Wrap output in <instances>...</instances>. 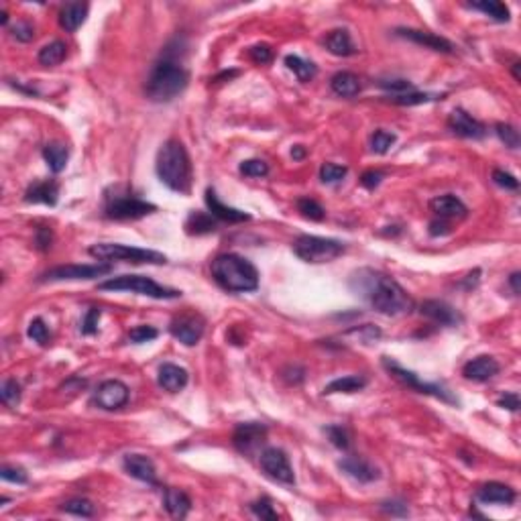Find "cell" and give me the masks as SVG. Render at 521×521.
<instances>
[{
  "instance_id": "obj_1",
  "label": "cell",
  "mask_w": 521,
  "mask_h": 521,
  "mask_svg": "<svg viewBox=\"0 0 521 521\" xmlns=\"http://www.w3.org/2000/svg\"><path fill=\"white\" fill-rule=\"evenodd\" d=\"M350 288L375 312L385 316H404L413 310V299L389 275L373 269H361L352 275Z\"/></svg>"
},
{
  "instance_id": "obj_2",
  "label": "cell",
  "mask_w": 521,
  "mask_h": 521,
  "mask_svg": "<svg viewBox=\"0 0 521 521\" xmlns=\"http://www.w3.org/2000/svg\"><path fill=\"white\" fill-rule=\"evenodd\" d=\"M214 281L224 291L249 293L259 288V271L249 259L236 253H222L210 265Z\"/></svg>"
},
{
  "instance_id": "obj_3",
  "label": "cell",
  "mask_w": 521,
  "mask_h": 521,
  "mask_svg": "<svg viewBox=\"0 0 521 521\" xmlns=\"http://www.w3.org/2000/svg\"><path fill=\"white\" fill-rule=\"evenodd\" d=\"M190 82L188 69L177 63L169 53H165L153 67L145 82V94L153 102H172Z\"/></svg>"
},
{
  "instance_id": "obj_4",
  "label": "cell",
  "mask_w": 521,
  "mask_h": 521,
  "mask_svg": "<svg viewBox=\"0 0 521 521\" xmlns=\"http://www.w3.org/2000/svg\"><path fill=\"white\" fill-rule=\"evenodd\" d=\"M155 169L159 179L177 194H190L192 188V161L183 143L169 139L157 153Z\"/></svg>"
},
{
  "instance_id": "obj_5",
  "label": "cell",
  "mask_w": 521,
  "mask_h": 521,
  "mask_svg": "<svg viewBox=\"0 0 521 521\" xmlns=\"http://www.w3.org/2000/svg\"><path fill=\"white\" fill-rule=\"evenodd\" d=\"M155 210V204L135 196L126 185H115L104 192V216L110 220H139Z\"/></svg>"
},
{
  "instance_id": "obj_6",
  "label": "cell",
  "mask_w": 521,
  "mask_h": 521,
  "mask_svg": "<svg viewBox=\"0 0 521 521\" xmlns=\"http://www.w3.org/2000/svg\"><path fill=\"white\" fill-rule=\"evenodd\" d=\"M98 290L131 291V293L147 295V297H153V299H177V297H181V291L163 288V286H159L157 281H153L151 277H145V275H120V277H113V279H106V281L98 283Z\"/></svg>"
},
{
  "instance_id": "obj_7",
  "label": "cell",
  "mask_w": 521,
  "mask_h": 521,
  "mask_svg": "<svg viewBox=\"0 0 521 521\" xmlns=\"http://www.w3.org/2000/svg\"><path fill=\"white\" fill-rule=\"evenodd\" d=\"M347 251V245L336 238L301 234L293 242V253L306 263H330Z\"/></svg>"
},
{
  "instance_id": "obj_8",
  "label": "cell",
  "mask_w": 521,
  "mask_h": 521,
  "mask_svg": "<svg viewBox=\"0 0 521 521\" xmlns=\"http://www.w3.org/2000/svg\"><path fill=\"white\" fill-rule=\"evenodd\" d=\"M88 253L98 260H129V263H151V265H163L167 257L163 253L151 251V249H139L129 245H115V242H98L88 249Z\"/></svg>"
},
{
  "instance_id": "obj_9",
  "label": "cell",
  "mask_w": 521,
  "mask_h": 521,
  "mask_svg": "<svg viewBox=\"0 0 521 521\" xmlns=\"http://www.w3.org/2000/svg\"><path fill=\"white\" fill-rule=\"evenodd\" d=\"M383 367H385L391 375L395 377L397 381H402L404 385H407L409 389H413V391H417V393L432 395L436 399H442V402L452 404V406L458 404V399H456L448 389H444V387L438 385V383H426V381H422L413 371H407V369H404L399 363H395V361L389 358V356H383Z\"/></svg>"
},
{
  "instance_id": "obj_10",
  "label": "cell",
  "mask_w": 521,
  "mask_h": 521,
  "mask_svg": "<svg viewBox=\"0 0 521 521\" xmlns=\"http://www.w3.org/2000/svg\"><path fill=\"white\" fill-rule=\"evenodd\" d=\"M259 464L263 468V472L281 483V485H288V487H293L295 485V472H293V466H291L288 454L281 450V448H265L260 452L259 456Z\"/></svg>"
},
{
  "instance_id": "obj_11",
  "label": "cell",
  "mask_w": 521,
  "mask_h": 521,
  "mask_svg": "<svg viewBox=\"0 0 521 521\" xmlns=\"http://www.w3.org/2000/svg\"><path fill=\"white\" fill-rule=\"evenodd\" d=\"M113 271L110 263H98V265H59L56 269H49L43 273V281H74V279H96Z\"/></svg>"
},
{
  "instance_id": "obj_12",
  "label": "cell",
  "mask_w": 521,
  "mask_h": 521,
  "mask_svg": "<svg viewBox=\"0 0 521 521\" xmlns=\"http://www.w3.org/2000/svg\"><path fill=\"white\" fill-rule=\"evenodd\" d=\"M267 440V426L260 422H245L238 424L234 434H232V444L234 448L245 454V456H253L260 446Z\"/></svg>"
},
{
  "instance_id": "obj_13",
  "label": "cell",
  "mask_w": 521,
  "mask_h": 521,
  "mask_svg": "<svg viewBox=\"0 0 521 521\" xmlns=\"http://www.w3.org/2000/svg\"><path fill=\"white\" fill-rule=\"evenodd\" d=\"M204 326L206 322L200 314L196 312H185L181 316H175L169 324V332L175 340H179L185 347H194L202 340Z\"/></svg>"
},
{
  "instance_id": "obj_14",
  "label": "cell",
  "mask_w": 521,
  "mask_h": 521,
  "mask_svg": "<svg viewBox=\"0 0 521 521\" xmlns=\"http://www.w3.org/2000/svg\"><path fill=\"white\" fill-rule=\"evenodd\" d=\"M131 397V391L129 387L118 381V379H108L104 383H100V387L96 389L94 393V402L100 409H106V411H115V409H120V407L126 406Z\"/></svg>"
},
{
  "instance_id": "obj_15",
  "label": "cell",
  "mask_w": 521,
  "mask_h": 521,
  "mask_svg": "<svg viewBox=\"0 0 521 521\" xmlns=\"http://www.w3.org/2000/svg\"><path fill=\"white\" fill-rule=\"evenodd\" d=\"M448 129L463 139H483L487 135L485 124L472 118L463 108H454L452 115L448 116Z\"/></svg>"
},
{
  "instance_id": "obj_16",
  "label": "cell",
  "mask_w": 521,
  "mask_h": 521,
  "mask_svg": "<svg viewBox=\"0 0 521 521\" xmlns=\"http://www.w3.org/2000/svg\"><path fill=\"white\" fill-rule=\"evenodd\" d=\"M395 33H397L399 37H404V39H409V41L417 43V45H424V47L434 49V51H440V53H452V51H454V45H452L448 39H444V37H440V35H434V33H428V31L399 27Z\"/></svg>"
},
{
  "instance_id": "obj_17",
  "label": "cell",
  "mask_w": 521,
  "mask_h": 521,
  "mask_svg": "<svg viewBox=\"0 0 521 521\" xmlns=\"http://www.w3.org/2000/svg\"><path fill=\"white\" fill-rule=\"evenodd\" d=\"M122 466L133 479L147 483V485H157V468L145 454H126L122 461Z\"/></svg>"
},
{
  "instance_id": "obj_18",
  "label": "cell",
  "mask_w": 521,
  "mask_h": 521,
  "mask_svg": "<svg viewBox=\"0 0 521 521\" xmlns=\"http://www.w3.org/2000/svg\"><path fill=\"white\" fill-rule=\"evenodd\" d=\"M206 206L210 210V214L218 220H224V222H231V224H238V222H249L251 220V214L242 212V210H236V208H231L226 204L220 202V198L216 196V192L212 188L206 190Z\"/></svg>"
},
{
  "instance_id": "obj_19",
  "label": "cell",
  "mask_w": 521,
  "mask_h": 521,
  "mask_svg": "<svg viewBox=\"0 0 521 521\" xmlns=\"http://www.w3.org/2000/svg\"><path fill=\"white\" fill-rule=\"evenodd\" d=\"M420 314L430 318L436 324H442V326H456L461 322L458 312L452 306H448L446 301H440V299H426L420 306Z\"/></svg>"
},
{
  "instance_id": "obj_20",
  "label": "cell",
  "mask_w": 521,
  "mask_h": 521,
  "mask_svg": "<svg viewBox=\"0 0 521 521\" xmlns=\"http://www.w3.org/2000/svg\"><path fill=\"white\" fill-rule=\"evenodd\" d=\"M499 363L493 358V356H487V354H483V356H477V358H472V361H468L466 365H464L463 369V375L464 379H468V381H474V383H485V381H489L493 377L499 373Z\"/></svg>"
},
{
  "instance_id": "obj_21",
  "label": "cell",
  "mask_w": 521,
  "mask_h": 521,
  "mask_svg": "<svg viewBox=\"0 0 521 521\" xmlns=\"http://www.w3.org/2000/svg\"><path fill=\"white\" fill-rule=\"evenodd\" d=\"M430 210L434 212L438 218H442V220L466 218V214H468V208L456 196H452V194H444V196L432 198L430 200Z\"/></svg>"
},
{
  "instance_id": "obj_22",
  "label": "cell",
  "mask_w": 521,
  "mask_h": 521,
  "mask_svg": "<svg viewBox=\"0 0 521 521\" xmlns=\"http://www.w3.org/2000/svg\"><path fill=\"white\" fill-rule=\"evenodd\" d=\"M338 466L358 483H373L379 479V470L363 456H347L338 463Z\"/></svg>"
},
{
  "instance_id": "obj_23",
  "label": "cell",
  "mask_w": 521,
  "mask_h": 521,
  "mask_svg": "<svg viewBox=\"0 0 521 521\" xmlns=\"http://www.w3.org/2000/svg\"><path fill=\"white\" fill-rule=\"evenodd\" d=\"M59 198V185L53 179H41L31 183L25 192V202L29 204H47L56 206Z\"/></svg>"
},
{
  "instance_id": "obj_24",
  "label": "cell",
  "mask_w": 521,
  "mask_h": 521,
  "mask_svg": "<svg viewBox=\"0 0 521 521\" xmlns=\"http://www.w3.org/2000/svg\"><path fill=\"white\" fill-rule=\"evenodd\" d=\"M157 383L159 387H163L169 393H177L188 385V371L179 365L174 363H165L159 367V375H157Z\"/></svg>"
},
{
  "instance_id": "obj_25",
  "label": "cell",
  "mask_w": 521,
  "mask_h": 521,
  "mask_svg": "<svg viewBox=\"0 0 521 521\" xmlns=\"http://www.w3.org/2000/svg\"><path fill=\"white\" fill-rule=\"evenodd\" d=\"M88 2H69L65 4L61 10H59V25L61 29L67 31V33H76L84 25L88 17Z\"/></svg>"
},
{
  "instance_id": "obj_26",
  "label": "cell",
  "mask_w": 521,
  "mask_h": 521,
  "mask_svg": "<svg viewBox=\"0 0 521 521\" xmlns=\"http://www.w3.org/2000/svg\"><path fill=\"white\" fill-rule=\"evenodd\" d=\"M477 499L481 503H499V505H511L515 501V491L509 485L503 483H485L483 487H479L477 491Z\"/></svg>"
},
{
  "instance_id": "obj_27",
  "label": "cell",
  "mask_w": 521,
  "mask_h": 521,
  "mask_svg": "<svg viewBox=\"0 0 521 521\" xmlns=\"http://www.w3.org/2000/svg\"><path fill=\"white\" fill-rule=\"evenodd\" d=\"M326 49L332 53V56H338V58H348V56H354L358 49L356 45L352 43V37L347 29H334L330 31L326 35Z\"/></svg>"
},
{
  "instance_id": "obj_28",
  "label": "cell",
  "mask_w": 521,
  "mask_h": 521,
  "mask_svg": "<svg viewBox=\"0 0 521 521\" xmlns=\"http://www.w3.org/2000/svg\"><path fill=\"white\" fill-rule=\"evenodd\" d=\"M163 505L167 509V513L175 518V520H183L188 518L190 509H192V499L179 489H165L163 493Z\"/></svg>"
},
{
  "instance_id": "obj_29",
  "label": "cell",
  "mask_w": 521,
  "mask_h": 521,
  "mask_svg": "<svg viewBox=\"0 0 521 521\" xmlns=\"http://www.w3.org/2000/svg\"><path fill=\"white\" fill-rule=\"evenodd\" d=\"M330 88H332L334 94H338L342 98H354L363 90L361 78L356 74H352V72H338V74H334L332 80H330Z\"/></svg>"
},
{
  "instance_id": "obj_30",
  "label": "cell",
  "mask_w": 521,
  "mask_h": 521,
  "mask_svg": "<svg viewBox=\"0 0 521 521\" xmlns=\"http://www.w3.org/2000/svg\"><path fill=\"white\" fill-rule=\"evenodd\" d=\"M367 387V379L363 375H348L334 379L332 383H328L324 387V395H332V393H356L361 389Z\"/></svg>"
},
{
  "instance_id": "obj_31",
  "label": "cell",
  "mask_w": 521,
  "mask_h": 521,
  "mask_svg": "<svg viewBox=\"0 0 521 521\" xmlns=\"http://www.w3.org/2000/svg\"><path fill=\"white\" fill-rule=\"evenodd\" d=\"M43 159L53 174H61L67 165L69 151L63 143H49V145L43 147Z\"/></svg>"
},
{
  "instance_id": "obj_32",
  "label": "cell",
  "mask_w": 521,
  "mask_h": 521,
  "mask_svg": "<svg viewBox=\"0 0 521 521\" xmlns=\"http://www.w3.org/2000/svg\"><path fill=\"white\" fill-rule=\"evenodd\" d=\"M188 234H208L216 231V220L210 212H192L185 220Z\"/></svg>"
},
{
  "instance_id": "obj_33",
  "label": "cell",
  "mask_w": 521,
  "mask_h": 521,
  "mask_svg": "<svg viewBox=\"0 0 521 521\" xmlns=\"http://www.w3.org/2000/svg\"><path fill=\"white\" fill-rule=\"evenodd\" d=\"M474 10H481L485 13L487 17H491L493 21L497 23H507L511 19V13L507 8V4L499 2V0H483V2H472L470 4Z\"/></svg>"
},
{
  "instance_id": "obj_34",
  "label": "cell",
  "mask_w": 521,
  "mask_h": 521,
  "mask_svg": "<svg viewBox=\"0 0 521 521\" xmlns=\"http://www.w3.org/2000/svg\"><path fill=\"white\" fill-rule=\"evenodd\" d=\"M67 56V47H65V43L63 41H51V43H47L41 51H39V63L41 65H45V67H53V65H59L63 59Z\"/></svg>"
},
{
  "instance_id": "obj_35",
  "label": "cell",
  "mask_w": 521,
  "mask_h": 521,
  "mask_svg": "<svg viewBox=\"0 0 521 521\" xmlns=\"http://www.w3.org/2000/svg\"><path fill=\"white\" fill-rule=\"evenodd\" d=\"M444 96L442 94H428V92H406V94H395V96H389V100L393 104H399V106H417V104H428V102H434V100H442Z\"/></svg>"
},
{
  "instance_id": "obj_36",
  "label": "cell",
  "mask_w": 521,
  "mask_h": 521,
  "mask_svg": "<svg viewBox=\"0 0 521 521\" xmlns=\"http://www.w3.org/2000/svg\"><path fill=\"white\" fill-rule=\"evenodd\" d=\"M286 65L297 76L299 82H310L318 74V67L312 61H306V59H301L299 56H288L286 58Z\"/></svg>"
},
{
  "instance_id": "obj_37",
  "label": "cell",
  "mask_w": 521,
  "mask_h": 521,
  "mask_svg": "<svg viewBox=\"0 0 521 521\" xmlns=\"http://www.w3.org/2000/svg\"><path fill=\"white\" fill-rule=\"evenodd\" d=\"M59 509L63 513L78 515V518H92L94 515V503L88 501V499H82V497H76V499H69V501L61 503Z\"/></svg>"
},
{
  "instance_id": "obj_38",
  "label": "cell",
  "mask_w": 521,
  "mask_h": 521,
  "mask_svg": "<svg viewBox=\"0 0 521 521\" xmlns=\"http://www.w3.org/2000/svg\"><path fill=\"white\" fill-rule=\"evenodd\" d=\"M0 399L6 407H17L21 402V383L17 379H4L0 387Z\"/></svg>"
},
{
  "instance_id": "obj_39",
  "label": "cell",
  "mask_w": 521,
  "mask_h": 521,
  "mask_svg": "<svg viewBox=\"0 0 521 521\" xmlns=\"http://www.w3.org/2000/svg\"><path fill=\"white\" fill-rule=\"evenodd\" d=\"M495 133H497V137L505 143V147H509V149H518L521 143V137H520V131L515 129V126H511V124H507V122H497L495 124Z\"/></svg>"
},
{
  "instance_id": "obj_40",
  "label": "cell",
  "mask_w": 521,
  "mask_h": 521,
  "mask_svg": "<svg viewBox=\"0 0 521 521\" xmlns=\"http://www.w3.org/2000/svg\"><path fill=\"white\" fill-rule=\"evenodd\" d=\"M395 141H397V137L393 133L379 129V131L373 133V137H371V149H373V153H377V155H385L391 147L395 145Z\"/></svg>"
},
{
  "instance_id": "obj_41",
  "label": "cell",
  "mask_w": 521,
  "mask_h": 521,
  "mask_svg": "<svg viewBox=\"0 0 521 521\" xmlns=\"http://www.w3.org/2000/svg\"><path fill=\"white\" fill-rule=\"evenodd\" d=\"M297 210L306 216V218H310V220H324V216H326V210L322 208V204H318L314 198H299L297 200Z\"/></svg>"
},
{
  "instance_id": "obj_42",
  "label": "cell",
  "mask_w": 521,
  "mask_h": 521,
  "mask_svg": "<svg viewBox=\"0 0 521 521\" xmlns=\"http://www.w3.org/2000/svg\"><path fill=\"white\" fill-rule=\"evenodd\" d=\"M27 336H29L33 342H37V345H41V347H45L47 342H49V328L45 326V322L41 318H35L31 320L29 328H27Z\"/></svg>"
},
{
  "instance_id": "obj_43",
  "label": "cell",
  "mask_w": 521,
  "mask_h": 521,
  "mask_svg": "<svg viewBox=\"0 0 521 521\" xmlns=\"http://www.w3.org/2000/svg\"><path fill=\"white\" fill-rule=\"evenodd\" d=\"M348 169L345 165H336V163H324L320 167V179L324 183H338L347 177Z\"/></svg>"
},
{
  "instance_id": "obj_44",
  "label": "cell",
  "mask_w": 521,
  "mask_h": 521,
  "mask_svg": "<svg viewBox=\"0 0 521 521\" xmlns=\"http://www.w3.org/2000/svg\"><path fill=\"white\" fill-rule=\"evenodd\" d=\"M251 511H253V515H257L259 520H269V521L279 520L277 511L273 509V503H271L267 497L253 501V503H251Z\"/></svg>"
},
{
  "instance_id": "obj_45",
  "label": "cell",
  "mask_w": 521,
  "mask_h": 521,
  "mask_svg": "<svg viewBox=\"0 0 521 521\" xmlns=\"http://www.w3.org/2000/svg\"><path fill=\"white\" fill-rule=\"evenodd\" d=\"M240 174L247 175V177H265L269 174V165L263 161V159H247L240 163Z\"/></svg>"
},
{
  "instance_id": "obj_46",
  "label": "cell",
  "mask_w": 521,
  "mask_h": 521,
  "mask_svg": "<svg viewBox=\"0 0 521 521\" xmlns=\"http://www.w3.org/2000/svg\"><path fill=\"white\" fill-rule=\"evenodd\" d=\"M324 432H326L328 440H330L336 448H340V450H348L350 440H348L347 430H345L342 426H326V428H324Z\"/></svg>"
},
{
  "instance_id": "obj_47",
  "label": "cell",
  "mask_w": 521,
  "mask_h": 521,
  "mask_svg": "<svg viewBox=\"0 0 521 521\" xmlns=\"http://www.w3.org/2000/svg\"><path fill=\"white\" fill-rule=\"evenodd\" d=\"M157 336H159V332H157L153 326H137V328H133L131 334H129V338H131L135 345L151 342V340H155Z\"/></svg>"
},
{
  "instance_id": "obj_48",
  "label": "cell",
  "mask_w": 521,
  "mask_h": 521,
  "mask_svg": "<svg viewBox=\"0 0 521 521\" xmlns=\"http://www.w3.org/2000/svg\"><path fill=\"white\" fill-rule=\"evenodd\" d=\"M0 477H2V481H6V483H17V485H25L29 479H27V472L23 470V468H17V466H8V464H4L2 468H0Z\"/></svg>"
},
{
  "instance_id": "obj_49",
  "label": "cell",
  "mask_w": 521,
  "mask_h": 521,
  "mask_svg": "<svg viewBox=\"0 0 521 521\" xmlns=\"http://www.w3.org/2000/svg\"><path fill=\"white\" fill-rule=\"evenodd\" d=\"M100 308H90L86 312V316L82 320V326H80V330H82V334H86V336H92V334H96L98 332V320H100Z\"/></svg>"
},
{
  "instance_id": "obj_50",
  "label": "cell",
  "mask_w": 521,
  "mask_h": 521,
  "mask_svg": "<svg viewBox=\"0 0 521 521\" xmlns=\"http://www.w3.org/2000/svg\"><path fill=\"white\" fill-rule=\"evenodd\" d=\"M13 37L21 43H29L35 39V27L31 25L29 21H19L15 27H13Z\"/></svg>"
},
{
  "instance_id": "obj_51",
  "label": "cell",
  "mask_w": 521,
  "mask_h": 521,
  "mask_svg": "<svg viewBox=\"0 0 521 521\" xmlns=\"http://www.w3.org/2000/svg\"><path fill=\"white\" fill-rule=\"evenodd\" d=\"M493 181H495L497 185L505 188V190H518V188H520V181L515 179V175L507 174V172H503V169H495V172H493Z\"/></svg>"
},
{
  "instance_id": "obj_52",
  "label": "cell",
  "mask_w": 521,
  "mask_h": 521,
  "mask_svg": "<svg viewBox=\"0 0 521 521\" xmlns=\"http://www.w3.org/2000/svg\"><path fill=\"white\" fill-rule=\"evenodd\" d=\"M381 88H383V90H389L391 96H395V94L411 92V90H413V84L407 82V80H383V82H381Z\"/></svg>"
},
{
  "instance_id": "obj_53",
  "label": "cell",
  "mask_w": 521,
  "mask_h": 521,
  "mask_svg": "<svg viewBox=\"0 0 521 521\" xmlns=\"http://www.w3.org/2000/svg\"><path fill=\"white\" fill-rule=\"evenodd\" d=\"M249 56H251V59H253L255 63L265 65V63H269V61L273 59V51H271L269 45H253V47L249 49Z\"/></svg>"
},
{
  "instance_id": "obj_54",
  "label": "cell",
  "mask_w": 521,
  "mask_h": 521,
  "mask_svg": "<svg viewBox=\"0 0 521 521\" xmlns=\"http://www.w3.org/2000/svg\"><path fill=\"white\" fill-rule=\"evenodd\" d=\"M383 179H385V174H383V172H379V169H369V172H365V174L361 175V185L367 188V190H375V188L381 185Z\"/></svg>"
},
{
  "instance_id": "obj_55",
  "label": "cell",
  "mask_w": 521,
  "mask_h": 521,
  "mask_svg": "<svg viewBox=\"0 0 521 521\" xmlns=\"http://www.w3.org/2000/svg\"><path fill=\"white\" fill-rule=\"evenodd\" d=\"M51 242H53V232H51V229H47V226L37 229V234H35V245H37V249H39V251H47V249H51Z\"/></svg>"
},
{
  "instance_id": "obj_56",
  "label": "cell",
  "mask_w": 521,
  "mask_h": 521,
  "mask_svg": "<svg viewBox=\"0 0 521 521\" xmlns=\"http://www.w3.org/2000/svg\"><path fill=\"white\" fill-rule=\"evenodd\" d=\"M381 511H385V513H389V515H397V518H406V515H409L407 505L399 503V501H385V503H381Z\"/></svg>"
},
{
  "instance_id": "obj_57",
  "label": "cell",
  "mask_w": 521,
  "mask_h": 521,
  "mask_svg": "<svg viewBox=\"0 0 521 521\" xmlns=\"http://www.w3.org/2000/svg\"><path fill=\"white\" fill-rule=\"evenodd\" d=\"M497 406L509 411H518L520 409V395L518 393H505L497 399Z\"/></svg>"
},
{
  "instance_id": "obj_58",
  "label": "cell",
  "mask_w": 521,
  "mask_h": 521,
  "mask_svg": "<svg viewBox=\"0 0 521 521\" xmlns=\"http://www.w3.org/2000/svg\"><path fill=\"white\" fill-rule=\"evenodd\" d=\"M450 232V224L446 222V220H434V222H430V234L432 236H444V234H448Z\"/></svg>"
},
{
  "instance_id": "obj_59",
  "label": "cell",
  "mask_w": 521,
  "mask_h": 521,
  "mask_svg": "<svg viewBox=\"0 0 521 521\" xmlns=\"http://www.w3.org/2000/svg\"><path fill=\"white\" fill-rule=\"evenodd\" d=\"M291 157L295 159V161H299V159H304L306 157V149L301 145H295L291 149Z\"/></svg>"
},
{
  "instance_id": "obj_60",
  "label": "cell",
  "mask_w": 521,
  "mask_h": 521,
  "mask_svg": "<svg viewBox=\"0 0 521 521\" xmlns=\"http://www.w3.org/2000/svg\"><path fill=\"white\" fill-rule=\"evenodd\" d=\"M520 279L521 275L515 271V273H511V277H509V283H511V288H513V293H520Z\"/></svg>"
},
{
  "instance_id": "obj_61",
  "label": "cell",
  "mask_w": 521,
  "mask_h": 521,
  "mask_svg": "<svg viewBox=\"0 0 521 521\" xmlns=\"http://www.w3.org/2000/svg\"><path fill=\"white\" fill-rule=\"evenodd\" d=\"M234 76H238V72L236 69H232V72H224V74H220L218 78H214V82H220V80H231V78H234Z\"/></svg>"
},
{
  "instance_id": "obj_62",
  "label": "cell",
  "mask_w": 521,
  "mask_h": 521,
  "mask_svg": "<svg viewBox=\"0 0 521 521\" xmlns=\"http://www.w3.org/2000/svg\"><path fill=\"white\" fill-rule=\"evenodd\" d=\"M520 67H521V63H520V61H518V63H513V78H515V80H518V82H520V80H521V76H520Z\"/></svg>"
}]
</instances>
